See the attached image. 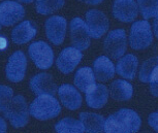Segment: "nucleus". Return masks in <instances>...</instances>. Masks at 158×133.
Segmentation results:
<instances>
[{"instance_id":"bb28decb","label":"nucleus","mask_w":158,"mask_h":133,"mask_svg":"<svg viewBox=\"0 0 158 133\" xmlns=\"http://www.w3.org/2000/svg\"><path fill=\"white\" fill-rule=\"evenodd\" d=\"M14 92L7 86L0 85V111H4L13 98Z\"/></svg>"},{"instance_id":"423d86ee","label":"nucleus","mask_w":158,"mask_h":133,"mask_svg":"<svg viewBox=\"0 0 158 133\" xmlns=\"http://www.w3.org/2000/svg\"><path fill=\"white\" fill-rule=\"evenodd\" d=\"M104 51L113 59H119L125 54L127 48L126 33L123 29L111 31L104 39Z\"/></svg>"},{"instance_id":"2f4dec72","label":"nucleus","mask_w":158,"mask_h":133,"mask_svg":"<svg viewBox=\"0 0 158 133\" xmlns=\"http://www.w3.org/2000/svg\"><path fill=\"white\" fill-rule=\"evenodd\" d=\"M7 46V40L3 36H0V50H4Z\"/></svg>"},{"instance_id":"7c9ffc66","label":"nucleus","mask_w":158,"mask_h":133,"mask_svg":"<svg viewBox=\"0 0 158 133\" xmlns=\"http://www.w3.org/2000/svg\"><path fill=\"white\" fill-rule=\"evenodd\" d=\"M6 129H7L6 123H5V121L2 118H0V133L6 132Z\"/></svg>"},{"instance_id":"20e7f679","label":"nucleus","mask_w":158,"mask_h":133,"mask_svg":"<svg viewBox=\"0 0 158 133\" xmlns=\"http://www.w3.org/2000/svg\"><path fill=\"white\" fill-rule=\"evenodd\" d=\"M153 41V33L151 25L146 20L135 22L131 26L129 35V44L133 50L139 51L151 46Z\"/></svg>"},{"instance_id":"473e14b6","label":"nucleus","mask_w":158,"mask_h":133,"mask_svg":"<svg viewBox=\"0 0 158 133\" xmlns=\"http://www.w3.org/2000/svg\"><path fill=\"white\" fill-rule=\"evenodd\" d=\"M157 24H158V22H157V18L155 17V19H154V34H155V36H157V35H158V31H157Z\"/></svg>"},{"instance_id":"4468645a","label":"nucleus","mask_w":158,"mask_h":133,"mask_svg":"<svg viewBox=\"0 0 158 133\" xmlns=\"http://www.w3.org/2000/svg\"><path fill=\"white\" fill-rule=\"evenodd\" d=\"M139 14L138 4L135 0H115L113 5V14L121 22L131 23Z\"/></svg>"},{"instance_id":"6e6552de","label":"nucleus","mask_w":158,"mask_h":133,"mask_svg":"<svg viewBox=\"0 0 158 133\" xmlns=\"http://www.w3.org/2000/svg\"><path fill=\"white\" fill-rule=\"evenodd\" d=\"M27 68V59L22 51L15 52L8 59L5 69L6 78L13 83H19L24 79Z\"/></svg>"},{"instance_id":"9b49d317","label":"nucleus","mask_w":158,"mask_h":133,"mask_svg":"<svg viewBox=\"0 0 158 133\" xmlns=\"http://www.w3.org/2000/svg\"><path fill=\"white\" fill-rule=\"evenodd\" d=\"M30 89L35 95H53L57 93V85L50 73L41 72L34 75L29 83Z\"/></svg>"},{"instance_id":"1a4fd4ad","label":"nucleus","mask_w":158,"mask_h":133,"mask_svg":"<svg viewBox=\"0 0 158 133\" xmlns=\"http://www.w3.org/2000/svg\"><path fill=\"white\" fill-rule=\"evenodd\" d=\"M86 25L92 38H100L109 29V20L102 11L90 10L86 14Z\"/></svg>"},{"instance_id":"a878e982","label":"nucleus","mask_w":158,"mask_h":133,"mask_svg":"<svg viewBox=\"0 0 158 133\" xmlns=\"http://www.w3.org/2000/svg\"><path fill=\"white\" fill-rule=\"evenodd\" d=\"M157 64H158L157 57H152L143 63L141 71H139V79H141V82L149 83V79H150L154 69L157 67Z\"/></svg>"},{"instance_id":"7ed1b4c3","label":"nucleus","mask_w":158,"mask_h":133,"mask_svg":"<svg viewBox=\"0 0 158 133\" xmlns=\"http://www.w3.org/2000/svg\"><path fill=\"white\" fill-rule=\"evenodd\" d=\"M3 113L4 117L8 119L10 125L15 128H22L27 125L29 121L27 102L22 95L13 97Z\"/></svg>"},{"instance_id":"412c9836","label":"nucleus","mask_w":158,"mask_h":133,"mask_svg":"<svg viewBox=\"0 0 158 133\" xmlns=\"http://www.w3.org/2000/svg\"><path fill=\"white\" fill-rule=\"evenodd\" d=\"M80 120L86 132H102L104 130V118L100 115L91 113L80 114Z\"/></svg>"},{"instance_id":"c756f323","label":"nucleus","mask_w":158,"mask_h":133,"mask_svg":"<svg viewBox=\"0 0 158 133\" xmlns=\"http://www.w3.org/2000/svg\"><path fill=\"white\" fill-rule=\"evenodd\" d=\"M79 1L83 2V3H86V4H90V5H97L101 3L103 0H79Z\"/></svg>"},{"instance_id":"f03ea898","label":"nucleus","mask_w":158,"mask_h":133,"mask_svg":"<svg viewBox=\"0 0 158 133\" xmlns=\"http://www.w3.org/2000/svg\"><path fill=\"white\" fill-rule=\"evenodd\" d=\"M61 113V106L53 95H40L29 106V115L40 121L54 119Z\"/></svg>"},{"instance_id":"393cba45","label":"nucleus","mask_w":158,"mask_h":133,"mask_svg":"<svg viewBox=\"0 0 158 133\" xmlns=\"http://www.w3.org/2000/svg\"><path fill=\"white\" fill-rule=\"evenodd\" d=\"M138 8L141 10L144 19L157 17L158 0H138Z\"/></svg>"},{"instance_id":"9d476101","label":"nucleus","mask_w":158,"mask_h":133,"mask_svg":"<svg viewBox=\"0 0 158 133\" xmlns=\"http://www.w3.org/2000/svg\"><path fill=\"white\" fill-rule=\"evenodd\" d=\"M25 16V8L17 1H3L0 3V24L13 26L20 22Z\"/></svg>"},{"instance_id":"6ab92c4d","label":"nucleus","mask_w":158,"mask_h":133,"mask_svg":"<svg viewBox=\"0 0 158 133\" xmlns=\"http://www.w3.org/2000/svg\"><path fill=\"white\" fill-rule=\"evenodd\" d=\"M36 27L30 21H24L14 28L11 32V39L17 44L27 43L36 35Z\"/></svg>"},{"instance_id":"aec40b11","label":"nucleus","mask_w":158,"mask_h":133,"mask_svg":"<svg viewBox=\"0 0 158 133\" xmlns=\"http://www.w3.org/2000/svg\"><path fill=\"white\" fill-rule=\"evenodd\" d=\"M110 93L112 98L117 101H127L133 95V87L128 82L116 79L110 86Z\"/></svg>"},{"instance_id":"39448f33","label":"nucleus","mask_w":158,"mask_h":133,"mask_svg":"<svg viewBox=\"0 0 158 133\" xmlns=\"http://www.w3.org/2000/svg\"><path fill=\"white\" fill-rule=\"evenodd\" d=\"M28 54L37 68L48 69L54 62V53L52 48L44 41H35L28 49Z\"/></svg>"},{"instance_id":"f3484780","label":"nucleus","mask_w":158,"mask_h":133,"mask_svg":"<svg viewBox=\"0 0 158 133\" xmlns=\"http://www.w3.org/2000/svg\"><path fill=\"white\" fill-rule=\"evenodd\" d=\"M93 73L98 82H106L114 78L115 65L106 56L98 57L93 63Z\"/></svg>"},{"instance_id":"cd10ccee","label":"nucleus","mask_w":158,"mask_h":133,"mask_svg":"<svg viewBox=\"0 0 158 133\" xmlns=\"http://www.w3.org/2000/svg\"><path fill=\"white\" fill-rule=\"evenodd\" d=\"M158 67L154 69L153 73H152L150 79H149V84H150V87H151V92L152 94L157 97L158 95V92H157V82H158Z\"/></svg>"},{"instance_id":"2eb2a0df","label":"nucleus","mask_w":158,"mask_h":133,"mask_svg":"<svg viewBox=\"0 0 158 133\" xmlns=\"http://www.w3.org/2000/svg\"><path fill=\"white\" fill-rule=\"evenodd\" d=\"M86 102L91 108H101L109 98L108 88L101 84H94L86 91Z\"/></svg>"},{"instance_id":"0eeeda50","label":"nucleus","mask_w":158,"mask_h":133,"mask_svg":"<svg viewBox=\"0 0 158 133\" xmlns=\"http://www.w3.org/2000/svg\"><path fill=\"white\" fill-rule=\"evenodd\" d=\"M71 43L80 51L87 50L90 46L91 36L86 23L80 18H74L70 22Z\"/></svg>"},{"instance_id":"f704fd0d","label":"nucleus","mask_w":158,"mask_h":133,"mask_svg":"<svg viewBox=\"0 0 158 133\" xmlns=\"http://www.w3.org/2000/svg\"><path fill=\"white\" fill-rule=\"evenodd\" d=\"M0 29H1V24H0Z\"/></svg>"},{"instance_id":"ddd939ff","label":"nucleus","mask_w":158,"mask_h":133,"mask_svg":"<svg viewBox=\"0 0 158 133\" xmlns=\"http://www.w3.org/2000/svg\"><path fill=\"white\" fill-rule=\"evenodd\" d=\"M67 22L63 17L53 16L50 17L46 22V34L52 43L61 44L63 42L66 33Z\"/></svg>"},{"instance_id":"5701e85b","label":"nucleus","mask_w":158,"mask_h":133,"mask_svg":"<svg viewBox=\"0 0 158 133\" xmlns=\"http://www.w3.org/2000/svg\"><path fill=\"white\" fill-rule=\"evenodd\" d=\"M56 132L58 133H81L85 132L81 120H76L73 118H64L60 120L55 126Z\"/></svg>"},{"instance_id":"f257e3e1","label":"nucleus","mask_w":158,"mask_h":133,"mask_svg":"<svg viewBox=\"0 0 158 133\" xmlns=\"http://www.w3.org/2000/svg\"><path fill=\"white\" fill-rule=\"evenodd\" d=\"M141 125L142 120L135 111L132 109L122 108L104 121L103 131L108 133L138 132Z\"/></svg>"},{"instance_id":"72a5a7b5","label":"nucleus","mask_w":158,"mask_h":133,"mask_svg":"<svg viewBox=\"0 0 158 133\" xmlns=\"http://www.w3.org/2000/svg\"><path fill=\"white\" fill-rule=\"evenodd\" d=\"M18 1L23 2V3H31V2L34 1V0H18Z\"/></svg>"},{"instance_id":"b1692460","label":"nucleus","mask_w":158,"mask_h":133,"mask_svg":"<svg viewBox=\"0 0 158 133\" xmlns=\"http://www.w3.org/2000/svg\"><path fill=\"white\" fill-rule=\"evenodd\" d=\"M64 5V0H36L35 8L40 14H51L60 10Z\"/></svg>"},{"instance_id":"4be33fe9","label":"nucleus","mask_w":158,"mask_h":133,"mask_svg":"<svg viewBox=\"0 0 158 133\" xmlns=\"http://www.w3.org/2000/svg\"><path fill=\"white\" fill-rule=\"evenodd\" d=\"M95 84L93 69L90 67H83L77 71L74 75V86L82 92H86L89 88Z\"/></svg>"},{"instance_id":"a211bd4d","label":"nucleus","mask_w":158,"mask_h":133,"mask_svg":"<svg viewBox=\"0 0 158 133\" xmlns=\"http://www.w3.org/2000/svg\"><path fill=\"white\" fill-rule=\"evenodd\" d=\"M139 61L138 58L132 54L122 56V58L118 61L116 65L115 71L120 76L127 79H133L135 78L136 69H138Z\"/></svg>"},{"instance_id":"f8f14e48","label":"nucleus","mask_w":158,"mask_h":133,"mask_svg":"<svg viewBox=\"0 0 158 133\" xmlns=\"http://www.w3.org/2000/svg\"><path fill=\"white\" fill-rule=\"evenodd\" d=\"M82 58L83 55L80 50L76 49L74 46H69V48H65L59 54L56 65L62 73L68 75L73 71L74 68L81 62Z\"/></svg>"},{"instance_id":"dca6fc26","label":"nucleus","mask_w":158,"mask_h":133,"mask_svg":"<svg viewBox=\"0 0 158 133\" xmlns=\"http://www.w3.org/2000/svg\"><path fill=\"white\" fill-rule=\"evenodd\" d=\"M58 95L62 104L67 109L76 111L82 105V96L73 86L62 85L58 89Z\"/></svg>"},{"instance_id":"c85d7f7f","label":"nucleus","mask_w":158,"mask_h":133,"mask_svg":"<svg viewBox=\"0 0 158 133\" xmlns=\"http://www.w3.org/2000/svg\"><path fill=\"white\" fill-rule=\"evenodd\" d=\"M157 121H158V114L157 113H153L150 115L148 119V123L152 128H153L155 131H158V125H157Z\"/></svg>"}]
</instances>
